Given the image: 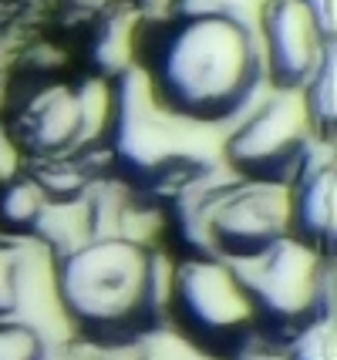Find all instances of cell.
Listing matches in <instances>:
<instances>
[{
    "instance_id": "cell-14",
    "label": "cell",
    "mask_w": 337,
    "mask_h": 360,
    "mask_svg": "<svg viewBox=\"0 0 337 360\" xmlns=\"http://www.w3.org/2000/svg\"><path fill=\"white\" fill-rule=\"evenodd\" d=\"M304 98V111L310 118V125L317 131V139L324 145L334 148V131H337V68H334V47L324 54V61L317 64V71L307 78L300 88Z\"/></svg>"
},
{
    "instance_id": "cell-6",
    "label": "cell",
    "mask_w": 337,
    "mask_h": 360,
    "mask_svg": "<svg viewBox=\"0 0 337 360\" xmlns=\"http://www.w3.org/2000/svg\"><path fill=\"white\" fill-rule=\"evenodd\" d=\"M169 323L209 357L233 360L257 340L253 307L233 263L216 256H182L172 263Z\"/></svg>"
},
{
    "instance_id": "cell-21",
    "label": "cell",
    "mask_w": 337,
    "mask_h": 360,
    "mask_svg": "<svg viewBox=\"0 0 337 360\" xmlns=\"http://www.w3.org/2000/svg\"><path fill=\"white\" fill-rule=\"evenodd\" d=\"M165 7H169V14H172V0H165Z\"/></svg>"
},
{
    "instance_id": "cell-15",
    "label": "cell",
    "mask_w": 337,
    "mask_h": 360,
    "mask_svg": "<svg viewBox=\"0 0 337 360\" xmlns=\"http://www.w3.org/2000/svg\"><path fill=\"white\" fill-rule=\"evenodd\" d=\"M263 0H172V17H209L257 31Z\"/></svg>"
},
{
    "instance_id": "cell-4",
    "label": "cell",
    "mask_w": 337,
    "mask_h": 360,
    "mask_svg": "<svg viewBox=\"0 0 337 360\" xmlns=\"http://www.w3.org/2000/svg\"><path fill=\"white\" fill-rule=\"evenodd\" d=\"M236 273L253 307L260 344L287 347L310 327L334 320V256L297 236L240 263Z\"/></svg>"
},
{
    "instance_id": "cell-13",
    "label": "cell",
    "mask_w": 337,
    "mask_h": 360,
    "mask_svg": "<svg viewBox=\"0 0 337 360\" xmlns=\"http://www.w3.org/2000/svg\"><path fill=\"white\" fill-rule=\"evenodd\" d=\"M48 209V195L34 182L27 169L0 186V236L7 239H34V229Z\"/></svg>"
},
{
    "instance_id": "cell-18",
    "label": "cell",
    "mask_w": 337,
    "mask_h": 360,
    "mask_svg": "<svg viewBox=\"0 0 337 360\" xmlns=\"http://www.w3.org/2000/svg\"><path fill=\"white\" fill-rule=\"evenodd\" d=\"M310 17L317 20V27H321L327 37H334V27H337V0H300Z\"/></svg>"
},
{
    "instance_id": "cell-7",
    "label": "cell",
    "mask_w": 337,
    "mask_h": 360,
    "mask_svg": "<svg viewBox=\"0 0 337 360\" xmlns=\"http://www.w3.org/2000/svg\"><path fill=\"white\" fill-rule=\"evenodd\" d=\"M209 256L240 266L290 233V186L229 175L209 209Z\"/></svg>"
},
{
    "instance_id": "cell-1",
    "label": "cell",
    "mask_w": 337,
    "mask_h": 360,
    "mask_svg": "<svg viewBox=\"0 0 337 360\" xmlns=\"http://www.w3.org/2000/svg\"><path fill=\"white\" fill-rule=\"evenodd\" d=\"M172 256L155 243L101 233L54 259L65 330L84 344L122 350L169 323Z\"/></svg>"
},
{
    "instance_id": "cell-12",
    "label": "cell",
    "mask_w": 337,
    "mask_h": 360,
    "mask_svg": "<svg viewBox=\"0 0 337 360\" xmlns=\"http://www.w3.org/2000/svg\"><path fill=\"white\" fill-rule=\"evenodd\" d=\"M139 7L135 4H115L98 17L95 37H91V64L98 78H118L135 68L139 51Z\"/></svg>"
},
{
    "instance_id": "cell-9",
    "label": "cell",
    "mask_w": 337,
    "mask_h": 360,
    "mask_svg": "<svg viewBox=\"0 0 337 360\" xmlns=\"http://www.w3.org/2000/svg\"><path fill=\"white\" fill-rule=\"evenodd\" d=\"M257 44L267 84L300 91L324 54L334 47V37L317 27L300 0H263L257 17Z\"/></svg>"
},
{
    "instance_id": "cell-10",
    "label": "cell",
    "mask_w": 337,
    "mask_h": 360,
    "mask_svg": "<svg viewBox=\"0 0 337 360\" xmlns=\"http://www.w3.org/2000/svg\"><path fill=\"white\" fill-rule=\"evenodd\" d=\"M41 300L58 307L54 259L31 239L0 236V320H24L34 327V310Z\"/></svg>"
},
{
    "instance_id": "cell-11",
    "label": "cell",
    "mask_w": 337,
    "mask_h": 360,
    "mask_svg": "<svg viewBox=\"0 0 337 360\" xmlns=\"http://www.w3.org/2000/svg\"><path fill=\"white\" fill-rule=\"evenodd\" d=\"M290 233L334 256L337 246V169L324 155L290 186Z\"/></svg>"
},
{
    "instance_id": "cell-2",
    "label": "cell",
    "mask_w": 337,
    "mask_h": 360,
    "mask_svg": "<svg viewBox=\"0 0 337 360\" xmlns=\"http://www.w3.org/2000/svg\"><path fill=\"white\" fill-rule=\"evenodd\" d=\"M139 68L159 105L216 131L233 125L267 88L257 31L209 17L165 20Z\"/></svg>"
},
{
    "instance_id": "cell-20",
    "label": "cell",
    "mask_w": 337,
    "mask_h": 360,
    "mask_svg": "<svg viewBox=\"0 0 337 360\" xmlns=\"http://www.w3.org/2000/svg\"><path fill=\"white\" fill-rule=\"evenodd\" d=\"M115 4H122V0H68V7L78 17H91V14L101 17L108 7H115Z\"/></svg>"
},
{
    "instance_id": "cell-8",
    "label": "cell",
    "mask_w": 337,
    "mask_h": 360,
    "mask_svg": "<svg viewBox=\"0 0 337 360\" xmlns=\"http://www.w3.org/2000/svg\"><path fill=\"white\" fill-rule=\"evenodd\" d=\"M4 125L11 131L17 152L24 155V162H44V158L91 148L78 84L41 81L17 101Z\"/></svg>"
},
{
    "instance_id": "cell-5",
    "label": "cell",
    "mask_w": 337,
    "mask_h": 360,
    "mask_svg": "<svg viewBox=\"0 0 337 360\" xmlns=\"http://www.w3.org/2000/svg\"><path fill=\"white\" fill-rule=\"evenodd\" d=\"M220 152L226 172L236 179L293 186L314 162L331 155V145L317 139L300 91L267 84L257 101L223 128Z\"/></svg>"
},
{
    "instance_id": "cell-16",
    "label": "cell",
    "mask_w": 337,
    "mask_h": 360,
    "mask_svg": "<svg viewBox=\"0 0 337 360\" xmlns=\"http://www.w3.org/2000/svg\"><path fill=\"white\" fill-rule=\"evenodd\" d=\"M51 340L24 320H0V360H48Z\"/></svg>"
},
{
    "instance_id": "cell-17",
    "label": "cell",
    "mask_w": 337,
    "mask_h": 360,
    "mask_svg": "<svg viewBox=\"0 0 337 360\" xmlns=\"http://www.w3.org/2000/svg\"><path fill=\"white\" fill-rule=\"evenodd\" d=\"M20 169H24V155L17 152V145H14V139H11L7 125L0 122V186H4L7 179H14Z\"/></svg>"
},
{
    "instance_id": "cell-3",
    "label": "cell",
    "mask_w": 337,
    "mask_h": 360,
    "mask_svg": "<svg viewBox=\"0 0 337 360\" xmlns=\"http://www.w3.org/2000/svg\"><path fill=\"white\" fill-rule=\"evenodd\" d=\"M112 94L101 155L108 179L132 195L162 205L182 186L226 169L220 152L223 131L186 122L159 105L139 64L112 78Z\"/></svg>"
},
{
    "instance_id": "cell-19",
    "label": "cell",
    "mask_w": 337,
    "mask_h": 360,
    "mask_svg": "<svg viewBox=\"0 0 337 360\" xmlns=\"http://www.w3.org/2000/svg\"><path fill=\"white\" fill-rule=\"evenodd\" d=\"M233 360H290V357H287V350H284V347L253 344V347H246L240 357H233Z\"/></svg>"
}]
</instances>
